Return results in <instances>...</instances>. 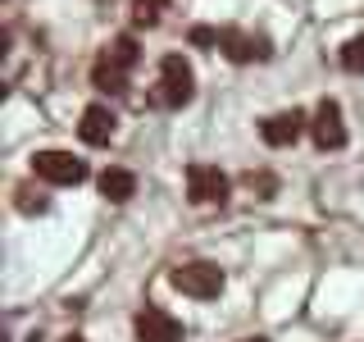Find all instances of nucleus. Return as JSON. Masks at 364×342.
Returning <instances> with one entry per match:
<instances>
[{"label":"nucleus","mask_w":364,"mask_h":342,"mask_svg":"<svg viewBox=\"0 0 364 342\" xmlns=\"http://www.w3.org/2000/svg\"><path fill=\"white\" fill-rule=\"evenodd\" d=\"M301 133H305V114L301 110H278V114H269V119L259 123V137H264L269 146H291Z\"/></svg>","instance_id":"obj_8"},{"label":"nucleus","mask_w":364,"mask_h":342,"mask_svg":"<svg viewBox=\"0 0 364 342\" xmlns=\"http://www.w3.org/2000/svg\"><path fill=\"white\" fill-rule=\"evenodd\" d=\"M191 41L196 46H219V32L214 28H191Z\"/></svg>","instance_id":"obj_16"},{"label":"nucleus","mask_w":364,"mask_h":342,"mask_svg":"<svg viewBox=\"0 0 364 342\" xmlns=\"http://www.w3.org/2000/svg\"><path fill=\"white\" fill-rule=\"evenodd\" d=\"M18 210L23 214H41L46 210V197H41V192H32V187H18Z\"/></svg>","instance_id":"obj_15"},{"label":"nucleus","mask_w":364,"mask_h":342,"mask_svg":"<svg viewBox=\"0 0 364 342\" xmlns=\"http://www.w3.org/2000/svg\"><path fill=\"white\" fill-rule=\"evenodd\" d=\"M100 192H105L109 201H128L136 192V178L128 174V169H105V174H100Z\"/></svg>","instance_id":"obj_10"},{"label":"nucleus","mask_w":364,"mask_h":342,"mask_svg":"<svg viewBox=\"0 0 364 342\" xmlns=\"http://www.w3.org/2000/svg\"><path fill=\"white\" fill-rule=\"evenodd\" d=\"M341 64H346L350 73H364V37H350L341 46Z\"/></svg>","instance_id":"obj_14"},{"label":"nucleus","mask_w":364,"mask_h":342,"mask_svg":"<svg viewBox=\"0 0 364 342\" xmlns=\"http://www.w3.org/2000/svg\"><path fill=\"white\" fill-rule=\"evenodd\" d=\"M64 342H87V338H64Z\"/></svg>","instance_id":"obj_17"},{"label":"nucleus","mask_w":364,"mask_h":342,"mask_svg":"<svg viewBox=\"0 0 364 342\" xmlns=\"http://www.w3.org/2000/svg\"><path fill=\"white\" fill-rule=\"evenodd\" d=\"M228 174L219 165H191L187 169V197L191 205H223L228 201Z\"/></svg>","instance_id":"obj_3"},{"label":"nucleus","mask_w":364,"mask_h":342,"mask_svg":"<svg viewBox=\"0 0 364 342\" xmlns=\"http://www.w3.org/2000/svg\"><path fill=\"white\" fill-rule=\"evenodd\" d=\"M310 133H314V142L323 146V151H337V146H346V123H341V105H337V100H323V105L314 110Z\"/></svg>","instance_id":"obj_6"},{"label":"nucleus","mask_w":364,"mask_h":342,"mask_svg":"<svg viewBox=\"0 0 364 342\" xmlns=\"http://www.w3.org/2000/svg\"><path fill=\"white\" fill-rule=\"evenodd\" d=\"M114 110L109 105H87L82 110V123H77V133H82V142L87 146H105L109 137H114Z\"/></svg>","instance_id":"obj_9"},{"label":"nucleus","mask_w":364,"mask_h":342,"mask_svg":"<svg viewBox=\"0 0 364 342\" xmlns=\"http://www.w3.org/2000/svg\"><path fill=\"white\" fill-rule=\"evenodd\" d=\"M32 169H37V178L55 182V187H73V182L87 178V165L73 151H41L37 160H32Z\"/></svg>","instance_id":"obj_4"},{"label":"nucleus","mask_w":364,"mask_h":342,"mask_svg":"<svg viewBox=\"0 0 364 342\" xmlns=\"http://www.w3.org/2000/svg\"><path fill=\"white\" fill-rule=\"evenodd\" d=\"M219 51H223L232 64H255V60H269L273 46H269V37H255V32L223 28V32H219Z\"/></svg>","instance_id":"obj_5"},{"label":"nucleus","mask_w":364,"mask_h":342,"mask_svg":"<svg viewBox=\"0 0 364 342\" xmlns=\"http://www.w3.org/2000/svg\"><path fill=\"white\" fill-rule=\"evenodd\" d=\"M246 342H264V338H246Z\"/></svg>","instance_id":"obj_18"},{"label":"nucleus","mask_w":364,"mask_h":342,"mask_svg":"<svg viewBox=\"0 0 364 342\" xmlns=\"http://www.w3.org/2000/svg\"><path fill=\"white\" fill-rule=\"evenodd\" d=\"M164 5H168V0H132V19L151 28V23H159V14H164Z\"/></svg>","instance_id":"obj_13"},{"label":"nucleus","mask_w":364,"mask_h":342,"mask_svg":"<svg viewBox=\"0 0 364 342\" xmlns=\"http://www.w3.org/2000/svg\"><path fill=\"white\" fill-rule=\"evenodd\" d=\"M105 60L119 64V68H132V64H136V41H132V37H114V41L105 46Z\"/></svg>","instance_id":"obj_12"},{"label":"nucleus","mask_w":364,"mask_h":342,"mask_svg":"<svg viewBox=\"0 0 364 342\" xmlns=\"http://www.w3.org/2000/svg\"><path fill=\"white\" fill-rule=\"evenodd\" d=\"M91 83H96V87H105V91H123V87H128V68L109 64L105 55H100L96 68H91Z\"/></svg>","instance_id":"obj_11"},{"label":"nucleus","mask_w":364,"mask_h":342,"mask_svg":"<svg viewBox=\"0 0 364 342\" xmlns=\"http://www.w3.org/2000/svg\"><path fill=\"white\" fill-rule=\"evenodd\" d=\"M191 96H196V73H191V64L182 60V55H164L159 83H155V100L164 110H182Z\"/></svg>","instance_id":"obj_1"},{"label":"nucleus","mask_w":364,"mask_h":342,"mask_svg":"<svg viewBox=\"0 0 364 342\" xmlns=\"http://www.w3.org/2000/svg\"><path fill=\"white\" fill-rule=\"evenodd\" d=\"M136 342H182V324L159 306H146L136 315Z\"/></svg>","instance_id":"obj_7"},{"label":"nucleus","mask_w":364,"mask_h":342,"mask_svg":"<svg viewBox=\"0 0 364 342\" xmlns=\"http://www.w3.org/2000/svg\"><path fill=\"white\" fill-rule=\"evenodd\" d=\"M168 283L182 292V296H196V301H210V296L223 292V269L210 265V260H191V265H178L168 274Z\"/></svg>","instance_id":"obj_2"}]
</instances>
